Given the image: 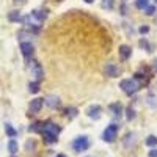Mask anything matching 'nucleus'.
<instances>
[{
    "label": "nucleus",
    "mask_w": 157,
    "mask_h": 157,
    "mask_svg": "<svg viewBox=\"0 0 157 157\" xmlns=\"http://www.w3.org/2000/svg\"><path fill=\"white\" fill-rule=\"evenodd\" d=\"M149 157H157V149H151L149 151Z\"/></svg>",
    "instance_id": "27"
},
{
    "label": "nucleus",
    "mask_w": 157,
    "mask_h": 157,
    "mask_svg": "<svg viewBox=\"0 0 157 157\" xmlns=\"http://www.w3.org/2000/svg\"><path fill=\"white\" fill-rule=\"evenodd\" d=\"M21 50H22V55H24V57H32L35 47H33L32 43H22V44H21Z\"/></svg>",
    "instance_id": "10"
},
{
    "label": "nucleus",
    "mask_w": 157,
    "mask_h": 157,
    "mask_svg": "<svg viewBox=\"0 0 157 157\" xmlns=\"http://www.w3.org/2000/svg\"><path fill=\"white\" fill-rule=\"evenodd\" d=\"M88 146H90V140H88V137H78V138H75L74 140V143H72V148L77 151V152H80V151H86L88 149Z\"/></svg>",
    "instance_id": "4"
},
{
    "label": "nucleus",
    "mask_w": 157,
    "mask_h": 157,
    "mask_svg": "<svg viewBox=\"0 0 157 157\" xmlns=\"http://www.w3.org/2000/svg\"><path fill=\"white\" fill-rule=\"evenodd\" d=\"M116 134H118V126L116 124H110V126H107V129L104 130V140H105L107 143H112V141H115V138H116Z\"/></svg>",
    "instance_id": "5"
},
{
    "label": "nucleus",
    "mask_w": 157,
    "mask_h": 157,
    "mask_svg": "<svg viewBox=\"0 0 157 157\" xmlns=\"http://www.w3.org/2000/svg\"><path fill=\"white\" fill-rule=\"evenodd\" d=\"M33 14H35L39 21H41V22L47 17V13H46V11H33Z\"/></svg>",
    "instance_id": "21"
},
{
    "label": "nucleus",
    "mask_w": 157,
    "mask_h": 157,
    "mask_svg": "<svg viewBox=\"0 0 157 157\" xmlns=\"http://www.w3.org/2000/svg\"><path fill=\"white\" fill-rule=\"evenodd\" d=\"M8 19H10L11 22H19V21H22L19 11H11L10 14H8Z\"/></svg>",
    "instance_id": "13"
},
{
    "label": "nucleus",
    "mask_w": 157,
    "mask_h": 157,
    "mask_svg": "<svg viewBox=\"0 0 157 157\" xmlns=\"http://www.w3.org/2000/svg\"><path fill=\"white\" fill-rule=\"evenodd\" d=\"M145 143H146V145H148L149 148H152V146H155V145H157V137H155V135H149V137L146 138V141H145Z\"/></svg>",
    "instance_id": "18"
},
{
    "label": "nucleus",
    "mask_w": 157,
    "mask_h": 157,
    "mask_svg": "<svg viewBox=\"0 0 157 157\" xmlns=\"http://www.w3.org/2000/svg\"><path fill=\"white\" fill-rule=\"evenodd\" d=\"M8 149H10L11 154H14V152L17 151V143H16L14 140H10V143H8Z\"/></svg>",
    "instance_id": "19"
},
{
    "label": "nucleus",
    "mask_w": 157,
    "mask_h": 157,
    "mask_svg": "<svg viewBox=\"0 0 157 157\" xmlns=\"http://www.w3.org/2000/svg\"><path fill=\"white\" fill-rule=\"evenodd\" d=\"M66 116L69 118V120H74V118L77 116V109H75V107H69V109H66Z\"/></svg>",
    "instance_id": "17"
},
{
    "label": "nucleus",
    "mask_w": 157,
    "mask_h": 157,
    "mask_svg": "<svg viewBox=\"0 0 157 157\" xmlns=\"http://www.w3.org/2000/svg\"><path fill=\"white\" fill-rule=\"evenodd\" d=\"M60 127L55 124V123H52V121H47V123H44V126H43V137H44V140L47 141V143H57V137H58V134H60Z\"/></svg>",
    "instance_id": "1"
},
{
    "label": "nucleus",
    "mask_w": 157,
    "mask_h": 157,
    "mask_svg": "<svg viewBox=\"0 0 157 157\" xmlns=\"http://www.w3.org/2000/svg\"><path fill=\"white\" fill-rule=\"evenodd\" d=\"M27 68H29L30 74L35 77V82H39V80H41V78L44 77V71H43V68H41V64H39L36 60H32V61H29Z\"/></svg>",
    "instance_id": "3"
},
{
    "label": "nucleus",
    "mask_w": 157,
    "mask_h": 157,
    "mask_svg": "<svg viewBox=\"0 0 157 157\" xmlns=\"http://www.w3.org/2000/svg\"><path fill=\"white\" fill-rule=\"evenodd\" d=\"M44 102L47 104V105H49L50 109H55V107H58V105H60V99H58L57 96H54V94H50V96H47Z\"/></svg>",
    "instance_id": "11"
},
{
    "label": "nucleus",
    "mask_w": 157,
    "mask_h": 157,
    "mask_svg": "<svg viewBox=\"0 0 157 157\" xmlns=\"http://www.w3.org/2000/svg\"><path fill=\"white\" fill-rule=\"evenodd\" d=\"M110 110L113 112L115 116H121V113H123V107H121V104H120V102L112 104V105H110Z\"/></svg>",
    "instance_id": "12"
},
{
    "label": "nucleus",
    "mask_w": 157,
    "mask_h": 157,
    "mask_svg": "<svg viewBox=\"0 0 157 157\" xmlns=\"http://www.w3.org/2000/svg\"><path fill=\"white\" fill-rule=\"evenodd\" d=\"M43 105H44V99H41V98L33 99V101L30 102V107H29V115H30V116H32V115H36L39 110L43 109Z\"/></svg>",
    "instance_id": "6"
},
{
    "label": "nucleus",
    "mask_w": 157,
    "mask_h": 157,
    "mask_svg": "<svg viewBox=\"0 0 157 157\" xmlns=\"http://www.w3.org/2000/svg\"><path fill=\"white\" fill-rule=\"evenodd\" d=\"M148 32H149V27H148V25H143V27H140V33L145 35V33H148Z\"/></svg>",
    "instance_id": "26"
},
{
    "label": "nucleus",
    "mask_w": 157,
    "mask_h": 157,
    "mask_svg": "<svg viewBox=\"0 0 157 157\" xmlns=\"http://www.w3.org/2000/svg\"><path fill=\"white\" fill-rule=\"evenodd\" d=\"M14 3H25V0H14Z\"/></svg>",
    "instance_id": "29"
},
{
    "label": "nucleus",
    "mask_w": 157,
    "mask_h": 157,
    "mask_svg": "<svg viewBox=\"0 0 157 157\" xmlns=\"http://www.w3.org/2000/svg\"><path fill=\"white\" fill-rule=\"evenodd\" d=\"M29 90H30V93H38L39 91V82H30Z\"/></svg>",
    "instance_id": "20"
},
{
    "label": "nucleus",
    "mask_w": 157,
    "mask_h": 157,
    "mask_svg": "<svg viewBox=\"0 0 157 157\" xmlns=\"http://www.w3.org/2000/svg\"><path fill=\"white\" fill-rule=\"evenodd\" d=\"M101 113H102L101 105H90L88 110H86V115L91 118V120H99V118H101Z\"/></svg>",
    "instance_id": "8"
},
{
    "label": "nucleus",
    "mask_w": 157,
    "mask_h": 157,
    "mask_svg": "<svg viewBox=\"0 0 157 157\" xmlns=\"http://www.w3.org/2000/svg\"><path fill=\"white\" fill-rule=\"evenodd\" d=\"M152 68H154V71H157V58H155L154 63H152Z\"/></svg>",
    "instance_id": "28"
},
{
    "label": "nucleus",
    "mask_w": 157,
    "mask_h": 157,
    "mask_svg": "<svg viewBox=\"0 0 157 157\" xmlns=\"http://www.w3.org/2000/svg\"><path fill=\"white\" fill-rule=\"evenodd\" d=\"M126 116H127V120L130 121V120H134V118H135V112H134V109L132 107H127V110H126Z\"/></svg>",
    "instance_id": "22"
},
{
    "label": "nucleus",
    "mask_w": 157,
    "mask_h": 157,
    "mask_svg": "<svg viewBox=\"0 0 157 157\" xmlns=\"http://www.w3.org/2000/svg\"><path fill=\"white\" fill-rule=\"evenodd\" d=\"M154 13H155V8H154V6H146V8H145V14H148V16H152Z\"/></svg>",
    "instance_id": "25"
},
{
    "label": "nucleus",
    "mask_w": 157,
    "mask_h": 157,
    "mask_svg": "<svg viewBox=\"0 0 157 157\" xmlns=\"http://www.w3.org/2000/svg\"><path fill=\"white\" fill-rule=\"evenodd\" d=\"M85 2H86V3H93V2H94V0H85Z\"/></svg>",
    "instance_id": "30"
},
{
    "label": "nucleus",
    "mask_w": 157,
    "mask_h": 157,
    "mask_svg": "<svg viewBox=\"0 0 157 157\" xmlns=\"http://www.w3.org/2000/svg\"><path fill=\"white\" fill-rule=\"evenodd\" d=\"M135 6H137L138 10H145L146 6H149V0H137Z\"/></svg>",
    "instance_id": "16"
},
{
    "label": "nucleus",
    "mask_w": 157,
    "mask_h": 157,
    "mask_svg": "<svg viewBox=\"0 0 157 157\" xmlns=\"http://www.w3.org/2000/svg\"><path fill=\"white\" fill-rule=\"evenodd\" d=\"M154 2H155V3H157V0H154Z\"/></svg>",
    "instance_id": "32"
},
{
    "label": "nucleus",
    "mask_w": 157,
    "mask_h": 157,
    "mask_svg": "<svg viewBox=\"0 0 157 157\" xmlns=\"http://www.w3.org/2000/svg\"><path fill=\"white\" fill-rule=\"evenodd\" d=\"M120 88L124 91L126 94L132 96V94H135L137 91H138L140 83L135 80V78H124V80H121V82H120Z\"/></svg>",
    "instance_id": "2"
},
{
    "label": "nucleus",
    "mask_w": 157,
    "mask_h": 157,
    "mask_svg": "<svg viewBox=\"0 0 157 157\" xmlns=\"http://www.w3.org/2000/svg\"><path fill=\"white\" fill-rule=\"evenodd\" d=\"M104 71H105V74L109 77H120V74H121V69L118 68L115 63H107L105 66H104Z\"/></svg>",
    "instance_id": "7"
},
{
    "label": "nucleus",
    "mask_w": 157,
    "mask_h": 157,
    "mask_svg": "<svg viewBox=\"0 0 157 157\" xmlns=\"http://www.w3.org/2000/svg\"><path fill=\"white\" fill-rule=\"evenodd\" d=\"M43 126H44V123H33L29 127V130L30 132H43Z\"/></svg>",
    "instance_id": "14"
},
{
    "label": "nucleus",
    "mask_w": 157,
    "mask_h": 157,
    "mask_svg": "<svg viewBox=\"0 0 157 157\" xmlns=\"http://www.w3.org/2000/svg\"><path fill=\"white\" fill-rule=\"evenodd\" d=\"M5 132H6V135H8V137H11V138H14V137L17 135V132H16L14 129H13V126H11V124H6V126H5Z\"/></svg>",
    "instance_id": "15"
},
{
    "label": "nucleus",
    "mask_w": 157,
    "mask_h": 157,
    "mask_svg": "<svg viewBox=\"0 0 157 157\" xmlns=\"http://www.w3.org/2000/svg\"><path fill=\"white\" fill-rule=\"evenodd\" d=\"M57 157H66V155H64V154H57Z\"/></svg>",
    "instance_id": "31"
},
{
    "label": "nucleus",
    "mask_w": 157,
    "mask_h": 157,
    "mask_svg": "<svg viewBox=\"0 0 157 157\" xmlns=\"http://www.w3.org/2000/svg\"><path fill=\"white\" fill-rule=\"evenodd\" d=\"M138 44H140V47H141V49H146L148 52L151 50V46H149V43L146 41V39H140V43H138Z\"/></svg>",
    "instance_id": "24"
},
{
    "label": "nucleus",
    "mask_w": 157,
    "mask_h": 157,
    "mask_svg": "<svg viewBox=\"0 0 157 157\" xmlns=\"http://www.w3.org/2000/svg\"><path fill=\"white\" fill-rule=\"evenodd\" d=\"M118 54H120L121 60H129V57L132 55V49H130L129 46H126V44H123V46H120V49H118Z\"/></svg>",
    "instance_id": "9"
},
{
    "label": "nucleus",
    "mask_w": 157,
    "mask_h": 157,
    "mask_svg": "<svg viewBox=\"0 0 157 157\" xmlns=\"http://www.w3.org/2000/svg\"><path fill=\"white\" fill-rule=\"evenodd\" d=\"M102 8L112 10L113 8V0H102Z\"/></svg>",
    "instance_id": "23"
}]
</instances>
